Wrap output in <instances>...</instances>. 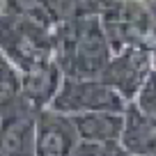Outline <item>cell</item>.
<instances>
[{
  "instance_id": "obj_1",
  "label": "cell",
  "mask_w": 156,
  "mask_h": 156,
  "mask_svg": "<svg viewBox=\"0 0 156 156\" xmlns=\"http://www.w3.org/2000/svg\"><path fill=\"white\" fill-rule=\"evenodd\" d=\"M53 53L64 78H101L112 58L99 25V16L58 21Z\"/></svg>"
},
{
  "instance_id": "obj_2",
  "label": "cell",
  "mask_w": 156,
  "mask_h": 156,
  "mask_svg": "<svg viewBox=\"0 0 156 156\" xmlns=\"http://www.w3.org/2000/svg\"><path fill=\"white\" fill-rule=\"evenodd\" d=\"M0 53L16 71H25L55 60L53 37L48 30L2 9H0Z\"/></svg>"
},
{
  "instance_id": "obj_3",
  "label": "cell",
  "mask_w": 156,
  "mask_h": 156,
  "mask_svg": "<svg viewBox=\"0 0 156 156\" xmlns=\"http://www.w3.org/2000/svg\"><path fill=\"white\" fill-rule=\"evenodd\" d=\"M126 106V99L101 78H62L48 108L71 117L83 112H124Z\"/></svg>"
},
{
  "instance_id": "obj_4",
  "label": "cell",
  "mask_w": 156,
  "mask_h": 156,
  "mask_svg": "<svg viewBox=\"0 0 156 156\" xmlns=\"http://www.w3.org/2000/svg\"><path fill=\"white\" fill-rule=\"evenodd\" d=\"M151 73V53L145 48L131 46L124 53L112 55L101 73V80L122 94L129 103L136 99L145 78Z\"/></svg>"
},
{
  "instance_id": "obj_5",
  "label": "cell",
  "mask_w": 156,
  "mask_h": 156,
  "mask_svg": "<svg viewBox=\"0 0 156 156\" xmlns=\"http://www.w3.org/2000/svg\"><path fill=\"white\" fill-rule=\"evenodd\" d=\"M78 136L67 115L44 108L34 122V156H71Z\"/></svg>"
},
{
  "instance_id": "obj_6",
  "label": "cell",
  "mask_w": 156,
  "mask_h": 156,
  "mask_svg": "<svg viewBox=\"0 0 156 156\" xmlns=\"http://www.w3.org/2000/svg\"><path fill=\"white\" fill-rule=\"evenodd\" d=\"M62 78L64 76L55 60L19 71V99L34 110H44L51 106L53 97L58 94Z\"/></svg>"
},
{
  "instance_id": "obj_7",
  "label": "cell",
  "mask_w": 156,
  "mask_h": 156,
  "mask_svg": "<svg viewBox=\"0 0 156 156\" xmlns=\"http://www.w3.org/2000/svg\"><path fill=\"white\" fill-rule=\"evenodd\" d=\"M78 142H87L97 147L117 145L124 129V112H83L69 117Z\"/></svg>"
},
{
  "instance_id": "obj_8",
  "label": "cell",
  "mask_w": 156,
  "mask_h": 156,
  "mask_svg": "<svg viewBox=\"0 0 156 156\" xmlns=\"http://www.w3.org/2000/svg\"><path fill=\"white\" fill-rule=\"evenodd\" d=\"M119 147L129 156H154L156 154V122L145 117L133 103L124 110V129Z\"/></svg>"
},
{
  "instance_id": "obj_9",
  "label": "cell",
  "mask_w": 156,
  "mask_h": 156,
  "mask_svg": "<svg viewBox=\"0 0 156 156\" xmlns=\"http://www.w3.org/2000/svg\"><path fill=\"white\" fill-rule=\"evenodd\" d=\"M2 12L48 30L51 37L55 34V28H58V19L51 12L48 0H2Z\"/></svg>"
},
{
  "instance_id": "obj_10",
  "label": "cell",
  "mask_w": 156,
  "mask_h": 156,
  "mask_svg": "<svg viewBox=\"0 0 156 156\" xmlns=\"http://www.w3.org/2000/svg\"><path fill=\"white\" fill-rule=\"evenodd\" d=\"M131 103L145 117H149L151 122H156V71H154V69H151V73L145 78L142 87L138 90L136 99H133Z\"/></svg>"
},
{
  "instance_id": "obj_11",
  "label": "cell",
  "mask_w": 156,
  "mask_h": 156,
  "mask_svg": "<svg viewBox=\"0 0 156 156\" xmlns=\"http://www.w3.org/2000/svg\"><path fill=\"white\" fill-rule=\"evenodd\" d=\"M19 99V71L0 53V106Z\"/></svg>"
},
{
  "instance_id": "obj_12",
  "label": "cell",
  "mask_w": 156,
  "mask_h": 156,
  "mask_svg": "<svg viewBox=\"0 0 156 156\" xmlns=\"http://www.w3.org/2000/svg\"><path fill=\"white\" fill-rule=\"evenodd\" d=\"M142 5H145V9L149 12V16L154 19V23H156V0H140Z\"/></svg>"
},
{
  "instance_id": "obj_13",
  "label": "cell",
  "mask_w": 156,
  "mask_h": 156,
  "mask_svg": "<svg viewBox=\"0 0 156 156\" xmlns=\"http://www.w3.org/2000/svg\"><path fill=\"white\" fill-rule=\"evenodd\" d=\"M151 69H154V71H156V48L151 51Z\"/></svg>"
},
{
  "instance_id": "obj_14",
  "label": "cell",
  "mask_w": 156,
  "mask_h": 156,
  "mask_svg": "<svg viewBox=\"0 0 156 156\" xmlns=\"http://www.w3.org/2000/svg\"><path fill=\"white\" fill-rule=\"evenodd\" d=\"M0 9H2V0H0Z\"/></svg>"
},
{
  "instance_id": "obj_15",
  "label": "cell",
  "mask_w": 156,
  "mask_h": 156,
  "mask_svg": "<svg viewBox=\"0 0 156 156\" xmlns=\"http://www.w3.org/2000/svg\"><path fill=\"white\" fill-rule=\"evenodd\" d=\"M0 156H2V154H0Z\"/></svg>"
},
{
  "instance_id": "obj_16",
  "label": "cell",
  "mask_w": 156,
  "mask_h": 156,
  "mask_svg": "<svg viewBox=\"0 0 156 156\" xmlns=\"http://www.w3.org/2000/svg\"><path fill=\"white\" fill-rule=\"evenodd\" d=\"M154 156H156V154H154Z\"/></svg>"
}]
</instances>
